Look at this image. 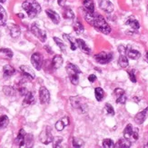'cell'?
Here are the masks:
<instances>
[{
    "instance_id": "1",
    "label": "cell",
    "mask_w": 148,
    "mask_h": 148,
    "mask_svg": "<svg viewBox=\"0 0 148 148\" xmlns=\"http://www.w3.org/2000/svg\"><path fill=\"white\" fill-rule=\"evenodd\" d=\"M84 16H85L86 20L89 25H93L94 27H95L97 30L102 32L103 34H105V35L110 34L111 27H110V25H108V23L106 21L104 16H102L100 15H96L95 14V12L89 13L86 11Z\"/></svg>"
},
{
    "instance_id": "2",
    "label": "cell",
    "mask_w": 148,
    "mask_h": 148,
    "mask_svg": "<svg viewBox=\"0 0 148 148\" xmlns=\"http://www.w3.org/2000/svg\"><path fill=\"white\" fill-rule=\"evenodd\" d=\"M22 6L29 18L36 17L41 12V6L36 0H25Z\"/></svg>"
},
{
    "instance_id": "3",
    "label": "cell",
    "mask_w": 148,
    "mask_h": 148,
    "mask_svg": "<svg viewBox=\"0 0 148 148\" xmlns=\"http://www.w3.org/2000/svg\"><path fill=\"white\" fill-rule=\"evenodd\" d=\"M70 103H71L73 108H75V110H76L80 114H85L88 110V106L86 99L81 97V96H72V97H70Z\"/></svg>"
},
{
    "instance_id": "4",
    "label": "cell",
    "mask_w": 148,
    "mask_h": 148,
    "mask_svg": "<svg viewBox=\"0 0 148 148\" xmlns=\"http://www.w3.org/2000/svg\"><path fill=\"white\" fill-rule=\"evenodd\" d=\"M66 73L69 76V79L73 85H75V86L78 85V83H79V75H78L81 73L80 69L76 66H75L74 64L68 63L66 66Z\"/></svg>"
},
{
    "instance_id": "5",
    "label": "cell",
    "mask_w": 148,
    "mask_h": 148,
    "mask_svg": "<svg viewBox=\"0 0 148 148\" xmlns=\"http://www.w3.org/2000/svg\"><path fill=\"white\" fill-rule=\"evenodd\" d=\"M124 136L127 140H129L131 143L136 142L137 141L139 137V134H138V129L137 128H134L132 125H127L126 127L124 130Z\"/></svg>"
},
{
    "instance_id": "6",
    "label": "cell",
    "mask_w": 148,
    "mask_h": 148,
    "mask_svg": "<svg viewBox=\"0 0 148 148\" xmlns=\"http://www.w3.org/2000/svg\"><path fill=\"white\" fill-rule=\"evenodd\" d=\"M39 139L41 141V143H43L44 145H48L53 142L54 137H53L52 132H51V128L49 126L44 128V130L41 132L39 136Z\"/></svg>"
},
{
    "instance_id": "7",
    "label": "cell",
    "mask_w": 148,
    "mask_h": 148,
    "mask_svg": "<svg viewBox=\"0 0 148 148\" xmlns=\"http://www.w3.org/2000/svg\"><path fill=\"white\" fill-rule=\"evenodd\" d=\"M95 59L97 63L102 64V65H106V64L111 62V60L113 59V54L107 52H101L95 56Z\"/></svg>"
},
{
    "instance_id": "8",
    "label": "cell",
    "mask_w": 148,
    "mask_h": 148,
    "mask_svg": "<svg viewBox=\"0 0 148 148\" xmlns=\"http://www.w3.org/2000/svg\"><path fill=\"white\" fill-rule=\"evenodd\" d=\"M119 51V59H118V65L122 68H125L128 66V59L126 57V48L124 46H120L118 47Z\"/></svg>"
},
{
    "instance_id": "9",
    "label": "cell",
    "mask_w": 148,
    "mask_h": 148,
    "mask_svg": "<svg viewBox=\"0 0 148 148\" xmlns=\"http://www.w3.org/2000/svg\"><path fill=\"white\" fill-rule=\"evenodd\" d=\"M31 32L34 34V36H36L38 39H39L41 42H46L47 40V33L45 32L43 29H41L36 24L32 25L31 27Z\"/></svg>"
},
{
    "instance_id": "10",
    "label": "cell",
    "mask_w": 148,
    "mask_h": 148,
    "mask_svg": "<svg viewBox=\"0 0 148 148\" xmlns=\"http://www.w3.org/2000/svg\"><path fill=\"white\" fill-rule=\"evenodd\" d=\"M31 63L36 70H40L43 65V56L40 53H34L31 56Z\"/></svg>"
},
{
    "instance_id": "11",
    "label": "cell",
    "mask_w": 148,
    "mask_h": 148,
    "mask_svg": "<svg viewBox=\"0 0 148 148\" xmlns=\"http://www.w3.org/2000/svg\"><path fill=\"white\" fill-rule=\"evenodd\" d=\"M39 100L43 105L47 104L50 101V93L45 86H41L39 89Z\"/></svg>"
},
{
    "instance_id": "12",
    "label": "cell",
    "mask_w": 148,
    "mask_h": 148,
    "mask_svg": "<svg viewBox=\"0 0 148 148\" xmlns=\"http://www.w3.org/2000/svg\"><path fill=\"white\" fill-rule=\"evenodd\" d=\"M114 95L115 97V100H116L117 104H125L126 102V95H125V92L123 89L121 88H116L114 91Z\"/></svg>"
},
{
    "instance_id": "13",
    "label": "cell",
    "mask_w": 148,
    "mask_h": 148,
    "mask_svg": "<svg viewBox=\"0 0 148 148\" xmlns=\"http://www.w3.org/2000/svg\"><path fill=\"white\" fill-rule=\"evenodd\" d=\"M99 6L103 11L106 13H112L114 11V5L109 0H100Z\"/></svg>"
},
{
    "instance_id": "14",
    "label": "cell",
    "mask_w": 148,
    "mask_h": 148,
    "mask_svg": "<svg viewBox=\"0 0 148 148\" xmlns=\"http://www.w3.org/2000/svg\"><path fill=\"white\" fill-rule=\"evenodd\" d=\"M147 115H148V107H146L145 110L139 112L136 116H134V122H136L137 125L143 124L145 120L146 119Z\"/></svg>"
},
{
    "instance_id": "15",
    "label": "cell",
    "mask_w": 148,
    "mask_h": 148,
    "mask_svg": "<svg viewBox=\"0 0 148 148\" xmlns=\"http://www.w3.org/2000/svg\"><path fill=\"white\" fill-rule=\"evenodd\" d=\"M46 13H47V16L51 19V21H52L54 24H59L60 22V16L59 15L57 14V13L52 9H47L46 10Z\"/></svg>"
},
{
    "instance_id": "16",
    "label": "cell",
    "mask_w": 148,
    "mask_h": 148,
    "mask_svg": "<svg viewBox=\"0 0 148 148\" xmlns=\"http://www.w3.org/2000/svg\"><path fill=\"white\" fill-rule=\"evenodd\" d=\"M20 70H21V72L23 73V75L25 76H27V78H29L31 80L35 79V77H36L35 72L30 67H28L27 66H20Z\"/></svg>"
},
{
    "instance_id": "17",
    "label": "cell",
    "mask_w": 148,
    "mask_h": 148,
    "mask_svg": "<svg viewBox=\"0 0 148 148\" xmlns=\"http://www.w3.org/2000/svg\"><path fill=\"white\" fill-rule=\"evenodd\" d=\"M68 125H69V118L67 116H65V117H63L62 119H60L56 122L55 127L57 131H62L64 128H65L66 126H67Z\"/></svg>"
},
{
    "instance_id": "18",
    "label": "cell",
    "mask_w": 148,
    "mask_h": 148,
    "mask_svg": "<svg viewBox=\"0 0 148 148\" xmlns=\"http://www.w3.org/2000/svg\"><path fill=\"white\" fill-rule=\"evenodd\" d=\"M8 28H9V32H10V36L13 38H16V37H18L19 36H20L21 29H20V27H19L17 25L11 24L8 27Z\"/></svg>"
},
{
    "instance_id": "19",
    "label": "cell",
    "mask_w": 148,
    "mask_h": 148,
    "mask_svg": "<svg viewBox=\"0 0 148 148\" xmlns=\"http://www.w3.org/2000/svg\"><path fill=\"white\" fill-rule=\"evenodd\" d=\"M126 56L129 57L130 59L136 60V59H138L139 57L141 56V54H140L139 51H137L136 49H133L130 47H127V48H126Z\"/></svg>"
},
{
    "instance_id": "20",
    "label": "cell",
    "mask_w": 148,
    "mask_h": 148,
    "mask_svg": "<svg viewBox=\"0 0 148 148\" xmlns=\"http://www.w3.org/2000/svg\"><path fill=\"white\" fill-rule=\"evenodd\" d=\"M125 25H129V27H130L132 29H134V30H138L139 27H140L139 22H138L134 16L128 17V18H127V20L125 21Z\"/></svg>"
},
{
    "instance_id": "21",
    "label": "cell",
    "mask_w": 148,
    "mask_h": 148,
    "mask_svg": "<svg viewBox=\"0 0 148 148\" xmlns=\"http://www.w3.org/2000/svg\"><path fill=\"white\" fill-rule=\"evenodd\" d=\"M25 130L23 129H20L19 130V133L17 134V137L16 139V144L18 145V146H23L25 145Z\"/></svg>"
},
{
    "instance_id": "22",
    "label": "cell",
    "mask_w": 148,
    "mask_h": 148,
    "mask_svg": "<svg viewBox=\"0 0 148 148\" xmlns=\"http://www.w3.org/2000/svg\"><path fill=\"white\" fill-rule=\"evenodd\" d=\"M76 46H77V47H79L84 53L90 54V52H91V51H90V48L86 44V42L84 40H82V39H80V38H77V39H76Z\"/></svg>"
},
{
    "instance_id": "23",
    "label": "cell",
    "mask_w": 148,
    "mask_h": 148,
    "mask_svg": "<svg viewBox=\"0 0 148 148\" xmlns=\"http://www.w3.org/2000/svg\"><path fill=\"white\" fill-rule=\"evenodd\" d=\"M64 8V10H63V16L64 18H66V19H68V20H72V19L75 18V14H74V12L73 10L68 8V6H63Z\"/></svg>"
},
{
    "instance_id": "24",
    "label": "cell",
    "mask_w": 148,
    "mask_h": 148,
    "mask_svg": "<svg viewBox=\"0 0 148 148\" xmlns=\"http://www.w3.org/2000/svg\"><path fill=\"white\" fill-rule=\"evenodd\" d=\"M15 72H16L15 68L13 66H11L10 65H6L3 68V75H4L5 78H8V77L12 76L15 74Z\"/></svg>"
},
{
    "instance_id": "25",
    "label": "cell",
    "mask_w": 148,
    "mask_h": 148,
    "mask_svg": "<svg viewBox=\"0 0 148 148\" xmlns=\"http://www.w3.org/2000/svg\"><path fill=\"white\" fill-rule=\"evenodd\" d=\"M83 5L86 12L94 13L95 12V5L93 0H83Z\"/></svg>"
},
{
    "instance_id": "26",
    "label": "cell",
    "mask_w": 148,
    "mask_h": 148,
    "mask_svg": "<svg viewBox=\"0 0 148 148\" xmlns=\"http://www.w3.org/2000/svg\"><path fill=\"white\" fill-rule=\"evenodd\" d=\"M63 57L59 55H56L53 57L52 60V66L55 69H58L61 67V66L63 65Z\"/></svg>"
},
{
    "instance_id": "27",
    "label": "cell",
    "mask_w": 148,
    "mask_h": 148,
    "mask_svg": "<svg viewBox=\"0 0 148 148\" xmlns=\"http://www.w3.org/2000/svg\"><path fill=\"white\" fill-rule=\"evenodd\" d=\"M23 104L25 106H30V105H33L35 104V96L33 95L32 92H27V95H25V99Z\"/></svg>"
},
{
    "instance_id": "28",
    "label": "cell",
    "mask_w": 148,
    "mask_h": 148,
    "mask_svg": "<svg viewBox=\"0 0 148 148\" xmlns=\"http://www.w3.org/2000/svg\"><path fill=\"white\" fill-rule=\"evenodd\" d=\"M130 146H131V142L129 140H127L126 138L118 140V142L114 145V147H117V148H128Z\"/></svg>"
},
{
    "instance_id": "29",
    "label": "cell",
    "mask_w": 148,
    "mask_h": 148,
    "mask_svg": "<svg viewBox=\"0 0 148 148\" xmlns=\"http://www.w3.org/2000/svg\"><path fill=\"white\" fill-rule=\"evenodd\" d=\"M6 19H8L6 12L3 6L0 5V25H4L6 22Z\"/></svg>"
},
{
    "instance_id": "30",
    "label": "cell",
    "mask_w": 148,
    "mask_h": 148,
    "mask_svg": "<svg viewBox=\"0 0 148 148\" xmlns=\"http://www.w3.org/2000/svg\"><path fill=\"white\" fill-rule=\"evenodd\" d=\"M95 95L97 101H102L105 97V92L101 87H96L95 89Z\"/></svg>"
},
{
    "instance_id": "31",
    "label": "cell",
    "mask_w": 148,
    "mask_h": 148,
    "mask_svg": "<svg viewBox=\"0 0 148 148\" xmlns=\"http://www.w3.org/2000/svg\"><path fill=\"white\" fill-rule=\"evenodd\" d=\"M73 27H74V30L75 31V33H77V34H80V33H83L84 32V27L78 19L75 21V23L73 25Z\"/></svg>"
},
{
    "instance_id": "32",
    "label": "cell",
    "mask_w": 148,
    "mask_h": 148,
    "mask_svg": "<svg viewBox=\"0 0 148 148\" xmlns=\"http://www.w3.org/2000/svg\"><path fill=\"white\" fill-rule=\"evenodd\" d=\"M64 36H65L66 39L69 42L70 47H71V49L72 50H75L76 49V47H77L76 46V39H75V38H73L72 36H68L66 34L64 35Z\"/></svg>"
},
{
    "instance_id": "33",
    "label": "cell",
    "mask_w": 148,
    "mask_h": 148,
    "mask_svg": "<svg viewBox=\"0 0 148 148\" xmlns=\"http://www.w3.org/2000/svg\"><path fill=\"white\" fill-rule=\"evenodd\" d=\"M9 124V119L6 115H1L0 116V129L5 128Z\"/></svg>"
},
{
    "instance_id": "34",
    "label": "cell",
    "mask_w": 148,
    "mask_h": 148,
    "mask_svg": "<svg viewBox=\"0 0 148 148\" xmlns=\"http://www.w3.org/2000/svg\"><path fill=\"white\" fill-rule=\"evenodd\" d=\"M0 54H2L5 57L8 59H11L13 57V52L8 48H1L0 49Z\"/></svg>"
},
{
    "instance_id": "35",
    "label": "cell",
    "mask_w": 148,
    "mask_h": 148,
    "mask_svg": "<svg viewBox=\"0 0 148 148\" xmlns=\"http://www.w3.org/2000/svg\"><path fill=\"white\" fill-rule=\"evenodd\" d=\"M54 40H55L56 44L58 46V47L60 48V50L62 51V52L66 53V46H65V44H64V42L61 39H59L58 37H54Z\"/></svg>"
},
{
    "instance_id": "36",
    "label": "cell",
    "mask_w": 148,
    "mask_h": 148,
    "mask_svg": "<svg viewBox=\"0 0 148 148\" xmlns=\"http://www.w3.org/2000/svg\"><path fill=\"white\" fill-rule=\"evenodd\" d=\"M32 144H33V136L31 134H27L25 138V145L27 147H30Z\"/></svg>"
},
{
    "instance_id": "37",
    "label": "cell",
    "mask_w": 148,
    "mask_h": 148,
    "mask_svg": "<svg viewBox=\"0 0 148 148\" xmlns=\"http://www.w3.org/2000/svg\"><path fill=\"white\" fill-rule=\"evenodd\" d=\"M114 141L112 139H105L103 141V147L105 148H111V147H114Z\"/></svg>"
},
{
    "instance_id": "38",
    "label": "cell",
    "mask_w": 148,
    "mask_h": 148,
    "mask_svg": "<svg viewBox=\"0 0 148 148\" xmlns=\"http://www.w3.org/2000/svg\"><path fill=\"white\" fill-rule=\"evenodd\" d=\"M72 144L74 147H82L84 145V141L79 138L74 137L72 140Z\"/></svg>"
},
{
    "instance_id": "39",
    "label": "cell",
    "mask_w": 148,
    "mask_h": 148,
    "mask_svg": "<svg viewBox=\"0 0 148 148\" xmlns=\"http://www.w3.org/2000/svg\"><path fill=\"white\" fill-rule=\"evenodd\" d=\"M3 91L6 95H14V89H13L11 86H6L3 88Z\"/></svg>"
},
{
    "instance_id": "40",
    "label": "cell",
    "mask_w": 148,
    "mask_h": 148,
    "mask_svg": "<svg viewBox=\"0 0 148 148\" xmlns=\"http://www.w3.org/2000/svg\"><path fill=\"white\" fill-rule=\"evenodd\" d=\"M128 75H129V78L130 80L133 82V83H136V73H134V70H129V71L127 72Z\"/></svg>"
},
{
    "instance_id": "41",
    "label": "cell",
    "mask_w": 148,
    "mask_h": 148,
    "mask_svg": "<svg viewBox=\"0 0 148 148\" xmlns=\"http://www.w3.org/2000/svg\"><path fill=\"white\" fill-rule=\"evenodd\" d=\"M106 110L108 114H110V115H114V110L113 106L110 104H106Z\"/></svg>"
},
{
    "instance_id": "42",
    "label": "cell",
    "mask_w": 148,
    "mask_h": 148,
    "mask_svg": "<svg viewBox=\"0 0 148 148\" xmlns=\"http://www.w3.org/2000/svg\"><path fill=\"white\" fill-rule=\"evenodd\" d=\"M62 141H63L62 137H60V136L56 137V139L54 141V147H60V144Z\"/></svg>"
},
{
    "instance_id": "43",
    "label": "cell",
    "mask_w": 148,
    "mask_h": 148,
    "mask_svg": "<svg viewBox=\"0 0 148 148\" xmlns=\"http://www.w3.org/2000/svg\"><path fill=\"white\" fill-rule=\"evenodd\" d=\"M88 80H89L90 83H95V80H96V76L95 75H90L88 76Z\"/></svg>"
},
{
    "instance_id": "44",
    "label": "cell",
    "mask_w": 148,
    "mask_h": 148,
    "mask_svg": "<svg viewBox=\"0 0 148 148\" xmlns=\"http://www.w3.org/2000/svg\"><path fill=\"white\" fill-rule=\"evenodd\" d=\"M66 1H67V0H57V3H58V5L60 6H65Z\"/></svg>"
},
{
    "instance_id": "45",
    "label": "cell",
    "mask_w": 148,
    "mask_h": 148,
    "mask_svg": "<svg viewBox=\"0 0 148 148\" xmlns=\"http://www.w3.org/2000/svg\"><path fill=\"white\" fill-rule=\"evenodd\" d=\"M45 48L47 49V52H48L49 54H52V53H53L52 51H51V48H50L49 47H47H47H45Z\"/></svg>"
},
{
    "instance_id": "46",
    "label": "cell",
    "mask_w": 148,
    "mask_h": 148,
    "mask_svg": "<svg viewBox=\"0 0 148 148\" xmlns=\"http://www.w3.org/2000/svg\"><path fill=\"white\" fill-rule=\"evenodd\" d=\"M145 61L148 63V51L145 53Z\"/></svg>"
},
{
    "instance_id": "47",
    "label": "cell",
    "mask_w": 148,
    "mask_h": 148,
    "mask_svg": "<svg viewBox=\"0 0 148 148\" xmlns=\"http://www.w3.org/2000/svg\"><path fill=\"white\" fill-rule=\"evenodd\" d=\"M17 16H18L19 17H21V18H23V17H24V16L21 14V13H19V14H17Z\"/></svg>"
},
{
    "instance_id": "48",
    "label": "cell",
    "mask_w": 148,
    "mask_h": 148,
    "mask_svg": "<svg viewBox=\"0 0 148 148\" xmlns=\"http://www.w3.org/2000/svg\"><path fill=\"white\" fill-rule=\"evenodd\" d=\"M6 0H0V3H5Z\"/></svg>"
},
{
    "instance_id": "49",
    "label": "cell",
    "mask_w": 148,
    "mask_h": 148,
    "mask_svg": "<svg viewBox=\"0 0 148 148\" xmlns=\"http://www.w3.org/2000/svg\"><path fill=\"white\" fill-rule=\"evenodd\" d=\"M146 147H148V142H147V145H146Z\"/></svg>"
}]
</instances>
